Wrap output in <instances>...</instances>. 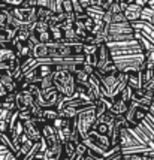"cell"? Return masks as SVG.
I'll return each instance as SVG.
<instances>
[{"instance_id":"obj_1","label":"cell","mask_w":154,"mask_h":160,"mask_svg":"<svg viewBox=\"0 0 154 160\" xmlns=\"http://www.w3.org/2000/svg\"><path fill=\"white\" fill-rule=\"evenodd\" d=\"M52 84L62 96H72L77 91L75 75L66 69H56L52 72Z\"/></svg>"},{"instance_id":"obj_2","label":"cell","mask_w":154,"mask_h":160,"mask_svg":"<svg viewBox=\"0 0 154 160\" xmlns=\"http://www.w3.org/2000/svg\"><path fill=\"white\" fill-rule=\"evenodd\" d=\"M112 62L115 64L117 72L121 73H133V72H139V70L145 69V57L144 52L139 54H132V56H123V57H114Z\"/></svg>"},{"instance_id":"obj_3","label":"cell","mask_w":154,"mask_h":160,"mask_svg":"<svg viewBox=\"0 0 154 160\" xmlns=\"http://www.w3.org/2000/svg\"><path fill=\"white\" fill-rule=\"evenodd\" d=\"M106 47L111 51V57H123V56H132V54H139L144 52L139 41L136 38L126 39V41H115V42H106Z\"/></svg>"},{"instance_id":"obj_4","label":"cell","mask_w":154,"mask_h":160,"mask_svg":"<svg viewBox=\"0 0 154 160\" xmlns=\"http://www.w3.org/2000/svg\"><path fill=\"white\" fill-rule=\"evenodd\" d=\"M96 120H97V117H96V112H94V106L78 112V115L75 117V124H77V130L81 136V139L87 138L88 132L94 127Z\"/></svg>"},{"instance_id":"obj_5","label":"cell","mask_w":154,"mask_h":160,"mask_svg":"<svg viewBox=\"0 0 154 160\" xmlns=\"http://www.w3.org/2000/svg\"><path fill=\"white\" fill-rule=\"evenodd\" d=\"M147 114H148V106L141 105V103H138V102H135V100H130V102H129L127 112L124 114L127 126L132 127V126L139 124L141 121L147 117Z\"/></svg>"},{"instance_id":"obj_6","label":"cell","mask_w":154,"mask_h":160,"mask_svg":"<svg viewBox=\"0 0 154 160\" xmlns=\"http://www.w3.org/2000/svg\"><path fill=\"white\" fill-rule=\"evenodd\" d=\"M11 12L21 26H30L32 22L37 21L36 18V6H17L11 8Z\"/></svg>"},{"instance_id":"obj_7","label":"cell","mask_w":154,"mask_h":160,"mask_svg":"<svg viewBox=\"0 0 154 160\" xmlns=\"http://www.w3.org/2000/svg\"><path fill=\"white\" fill-rule=\"evenodd\" d=\"M43 123H45V121H43L42 118H35V117H32L30 120L22 121V126H24V135H26L30 141H33V142L41 141L42 139L41 126H42Z\"/></svg>"},{"instance_id":"obj_8","label":"cell","mask_w":154,"mask_h":160,"mask_svg":"<svg viewBox=\"0 0 154 160\" xmlns=\"http://www.w3.org/2000/svg\"><path fill=\"white\" fill-rule=\"evenodd\" d=\"M47 47H48V57H51V58H64V57L73 56L72 45H69V43L51 41L47 43Z\"/></svg>"},{"instance_id":"obj_9","label":"cell","mask_w":154,"mask_h":160,"mask_svg":"<svg viewBox=\"0 0 154 160\" xmlns=\"http://www.w3.org/2000/svg\"><path fill=\"white\" fill-rule=\"evenodd\" d=\"M35 103V99L27 88H18L15 91V106L17 111H28V108Z\"/></svg>"},{"instance_id":"obj_10","label":"cell","mask_w":154,"mask_h":160,"mask_svg":"<svg viewBox=\"0 0 154 160\" xmlns=\"http://www.w3.org/2000/svg\"><path fill=\"white\" fill-rule=\"evenodd\" d=\"M138 145H144V144H141L139 141L133 136L132 132L129 130V127H127V126L121 127V129H120V135H118V147H120V150L130 148V147H138Z\"/></svg>"},{"instance_id":"obj_11","label":"cell","mask_w":154,"mask_h":160,"mask_svg":"<svg viewBox=\"0 0 154 160\" xmlns=\"http://www.w3.org/2000/svg\"><path fill=\"white\" fill-rule=\"evenodd\" d=\"M41 94H42V100H41L39 105L42 108H56L57 102L62 98V94L54 87H51L48 90H41Z\"/></svg>"},{"instance_id":"obj_12","label":"cell","mask_w":154,"mask_h":160,"mask_svg":"<svg viewBox=\"0 0 154 160\" xmlns=\"http://www.w3.org/2000/svg\"><path fill=\"white\" fill-rule=\"evenodd\" d=\"M108 28V36H115V35H133L135 30L132 27V22L124 21V22H112L109 26H106Z\"/></svg>"},{"instance_id":"obj_13","label":"cell","mask_w":154,"mask_h":160,"mask_svg":"<svg viewBox=\"0 0 154 160\" xmlns=\"http://www.w3.org/2000/svg\"><path fill=\"white\" fill-rule=\"evenodd\" d=\"M132 27L135 32H139L142 36H145L148 41L151 42L154 45V24H150V22H147V21H135V22H132Z\"/></svg>"},{"instance_id":"obj_14","label":"cell","mask_w":154,"mask_h":160,"mask_svg":"<svg viewBox=\"0 0 154 160\" xmlns=\"http://www.w3.org/2000/svg\"><path fill=\"white\" fill-rule=\"evenodd\" d=\"M96 56H97V63H96V68H94V69H102V68H105L106 64L112 63L111 51L106 47V43H100V45H99Z\"/></svg>"},{"instance_id":"obj_15","label":"cell","mask_w":154,"mask_h":160,"mask_svg":"<svg viewBox=\"0 0 154 160\" xmlns=\"http://www.w3.org/2000/svg\"><path fill=\"white\" fill-rule=\"evenodd\" d=\"M141 11H142V8L139 5H136V3H127V8L124 9V17H126V20L129 22H135V21L139 20L141 17Z\"/></svg>"},{"instance_id":"obj_16","label":"cell","mask_w":154,"mask_h":160,"mask_svg":"<svg viewBox=\"0 0 154 160\" xmlns=\"http://www.w3.org/2000/svg\"><path fill=\"white\" fill-rule=\"evenodd\" d=\"M127 108H129V103L124 102L123 99L117 98L112 100V105H111V108H109V111H111L112 114H115V115H124L127 112Z\"/></svg>"},{"instance_id":"obj_17","label":"cell","mask_w":154,"mask_h":160,"mask_svg":"<svg viewBox=\"0 0 154 160\" xmlns=\"http://www.w3.org/2000/svg\"><path fill=\"white\" fill-rule=\"evenodd\" d=\"M85 14L90 17L93 21H103V14H105V9L102 6H96V5H90L88 8H85Z\"/></svg>"},{"instance_id":"obj_18","label":"cell","mask_w":154,"mask_h":160,"mask_svg":"<svg viewBox=\"0 0 154 160\" xmlns=\"http://www.w3.org/2000/svg\"><path fill=\"white\" fill-rule=\"evenodd\" d=\"M32 57L35 58H45L48 57V47L47 43H42V42H37L32 47Z\"/></svg>"},{"instance_id":"obj_19","label":"cell","mask_w":154,"mask_h":160,"mask_svg":"<svg viewBox=\"0 0 154 160\" xmlns=\"http://www.w3.org/2000/svg\"><path fill=\"white\" fill-rule=\"evenodd\" d=\"M33 144H35V142H33V141H30L27 138V139L24 141L21 145L18 147V150H17V153H15V157H17L18 160H24V159H26V156L28 154V151L32 150Z\"/></svg>"},{"instance_id":"obj_20","label":"cell","mask_w":154,"mask_h":160,"mask_svg":"<svg viewBox=\"0 0 154 160\" xmlns=\"http://www.w3.org/2000/svg\"><path fill=\"white\" fill-rule=\"evenodd\" d=\"M0 108L6 109V111H15V93H7L3 99H0Z\"/></svg>"},{"instance_id":"obj_21","label":"cell","mask_w":154,"mask_h":160,"mask_svg":"<svg viewBox=\"0 0 154 160\" xmlns=\"http://www.w3.org/2000/svg\"><path fill=\"white\" fill-rule=\"evenodd\" d=\"M127 85H130L133 90L141 88V87H142V78H141V72L127 73Z\"/></svg>"},{"instance_id":"obj_22","label":"cell","mask_w":154,"mask_h":160,"mask_svg":"<svg viewBox=\"0 0 154 160\" xmlns=\"http://www.w3.org/2000/svg\"><path fill=\"white\" fill-rule=\"evenodd\" d=\"M54 15V12L48 9V8H39L36 6V18L37 21H45V22H48L49 18Z\"/></svg>"},{"instance_id":"obj_23","label":"cell","mask_w":154,"mask_h":160,"mask_svg":"<svg viewBox=\"0 0 154 160\" xmlns=\"http://www.w3.org/2000/svg\"><path fill=\"white\" fill-rule=\"evenodd\" d=\"M57 117H58V111H57L56 108H43L42 117H41V118H42L45 123H52Z\"/></svg>"},{"instance_id":"obj_24","label":"cell","mask_w":154,"mask_h":160,"mask_svg":"<svg viewBox=\"0 0 154 160\" xmlns=\"http://www.w3.org/2000/svg\"><path fill=\"white\" fill-rule=\"evenodd\" d=\"M78 115V109L77 108H72V106H64L62 109H58V117L60 118H75Z\"/></svg>"},{"instance_id":"obj_25","label":"cell","mask_w":154,"mask_h":160,"mask_svg":"<svg viewBox=\"0 0 154 160\" xmlns=\"http://www.w3.org/2000/svg\"><path fill=\"white\" fill-rule=\"evenodd\" d=\"M141 21H147L150 24H154V11L151 8L148 6H144L142 11H141V17H139Z\"/></svg>"},{"instance_id":"obj_26","label":"cell","mask_w":154,"mask_h":160,"mask_svg":"<svg viewBox=\"0 0 154 160\" xmlns=\"http://www.w3.org/2000/svg\"><path fill=\"white\" fill-rule=\"evenodd\" d=\"M115 114H112L109 109L106 112H103L100 117H97V120L96 121H99V123H105V124H109V126H112V123H114V120H115Z\"/></svg>"},{"instance_id":"obj_27","label":"cell","mask_w":154,"mask_h":160,"mask_svg":"<svg viewBox=\"0 0 154 160\" xmlns=\"http://www.w3.org/2000/svg\"><path fill=\"white\" fill-rule=\"evenodd\" d=\"M94 130L97 133H100V135H111V129H112V126L109 124H105V123H99V121H96L94 123V127H93Z\"/></svg>"},{"instance_id":"obj_28","label":"cell","mask_w":154,"mask_h":160,"mask_svg":"<svg viewBox=\"0 0 154 160\" xmlns=\"http://www.w3.org/2000/svg\"><path fill=\"white\" fill-rule=\"evenodd\" d=\"M49 33H51V41H54V42L63 41V30L60 27H56V26L49 27Z\"/></svg>"},{"instance_id":"obj_29","label":"cell","mask_w":154,"mask_h":160,"mask_svg":"<svg viewBox=\"0 0 154 160\" xmlns=\"http://www.w3.org/2000/svg\"><path fill=\"white\" fill-rule=\"evenodd\" d=\"M75 145H77V144H73L72 141H64L63 142V156L64 157L70 159V156L75 153Z\"/></svg>"},{"instance_id":"obj_30","label":"cell","mask_w":154,"mask_h":160,"mask_svg":"<svg viewBox=\"0 0 154 160\" xmlns=\"http://www.w3.org/2000/svg\"><path fill=\"white\" fill-rule=\"evenodd\" d=\"M132 96H133V88L130 87V85H126V87L123 88V91L120 93L118 98H120V99H123L124 102H127V103H129V102L132 100Z\"/></svg>"},{"instance_id":"obj_31","label":"cell","mask_w":154,"mask_h":160,"mask_svg":"<svg viewBox=\"0 0 154 160\" xmlns=\"http://www.w3.org/2000/svg\"><path fill=\"white\" fill-rule=\"evenodd\" d=\"M39 87H41V90H48L51 87H54V84H52V73L43 77L41 79V82H39Z\"/></svg>"},{"instance_id":"obj_32","label":"cell","mask_w":154,"mask_h":160,"mask_svg":"<svg viewBox=\"0 0 154 160\" xmlns=\"http://www.w3.org/2000/svg\"><path fill=\"white\" fill-rule=\"evenodd\" d=\"M35 33V32H33ZM36 38H37V41L42 42V43H48V42H51V33H49V30H47V32H41V33H35Z\"/></svg>"},{"instance_id":"obj_33","label":"cell","mask_w":154,"mask_h":160,"mask_svg":"<svg viewBox=\"0 0 154 160\" xmlns=\"http://www.w3.org/2000/svg\"><path fill=\"white\" fill-rule=\"evenodd\" d=\"M75 75V81L77 82H87L88 81V73H85L84 70H79V72H77V73H73Z\"/></svg>"},{"instance_id":"obj_34","label":"cell","mask_w":154,"mask_h":160,"mask_svg":"<svg viewBox=\"0 0 154 160\" xmlns=\"http://www.w3.org/2000/svg\"><path fill=\"white\" fill-rule=\"evenodd\" d=\"M0 2H3L5 5L11 8H17V6H21L22 3H24V0H0Z\"/></svg>"},{"instance_id":"obj_35","label":"cell","mask_w":154,"mask_h":160,"mask_svg":"<svg viewBox=\"0 0 154 160\" xmlns=\"http://www.w3.org/2000/svg\"><path fill=\"white\" fill-rule=\"evenodd\" d=\"M123 157H124V160H144L145 159V156H142V154H123Z\"/></svg>"},{"instance_id":"obj_36","label":"cell","mask_w":154,"mask_h":160,"mask_svg":"<svg viewBox=\"0 0 154 160\" xmlns=\"http://www.w3.org/2000/svg\"><path fill=\"white\" fill-rule=\"evenodd\" d=\"M126 20V17H124V14L123 12H120V14H115V15H112V21H111V24L112 22H124Z\"/></svg>"},{"instance_id":"obj_37","label":"cell","mask_w":154,"mask_h":160,"mask_svg":"<svg viewBox=\"0 0 154 160\" xmlns=\"http://www.w3.org/2000/svg\"><path fill=\"white\" fill-rule=\"evenodd\" d=\"M105 160H124V157H123V153H121V151H117V153L105 157Z\"/></svg>"},{"instance_id":"obj_38","label":"cell","mask_w":154,"mask_h":160,"mask_svg":"<svg viewBox=\"0 0 154 160\" xmlns=\"http://www.w3.org/2000/svg\"><path fill=\"white\" fill-rule=\"evenodd\" d=\"M82 70H84L85 73H88V75H91V73L94 72V68H93L91 64H87V63H84V64H82Z\"/></svg>"},{"instance_id":"obj_39","label":"cell","mask_w":154,"mask_h":160,"mask_svg":"<svg viewBox=\"0 0 154 160\" xmlns=\"http://www.w3.org/2000/svg\"><path fill=\"white\" fill-rule=\"evenodd\" d=\"M0 133H7V121L0 120Z\"/></svg>"},{"instance_id":"obj_40","label":"cell","mask_w":154,"mask_h":160,"mask_svg":"<svg viewBox=\"0 0 154 160\" xmlns=\"http://www.w3.org/2000/svg\"><path fill=\"white\" fill-rule=\"evenodd\" d=\"M6 94H7L6 88L3 87V84L0 82V99H3V98H5V96H6Z\"/></svg>"},{"instance_id":"obj_41","label":"cell","mask_w":154,"mask_h":160,"mask_svg":"<svg viewBox=\"0 0 154 160\" xmlns=\"http://www.w3.org/2000/svg\"><path fill=\"white\" fill-rule=\"evenodd\" d=\"M39 8H48V0H37V5Z\"/></svg>"},{"instance_id":"obj_42","label":"cell","mask_w":154,"mask_h":160,"mask_svg":"<svg viewBox=\"0 0 154 160\" xmlns=\"http://www.w3.org/2000/svg\"><path fill=\"white\" fill-rule=\"evenodd\" d=\"M78 2H79V5L84 8V9L90 6V3H91V0H78Z\"/></svg>"},{"instance_id":"obj_43","label":"cell","mask_w":154,"mask_h":160,"mask_svg":"<svg viewBox=\"0 0 154 160\" xmlns=\"http://www.w3.org/2000/svg\"><path fill=\"white\" fill-rule=\"evenodd\" d=\"M133 3H136V5H139L141 8H144V6H147V3H148V0H135Z\"/></svg>"},{"instance_id":"obj_44","label":"cell","mask_w":154,"mask_h":160,"mask_svg":"<svg viewBox=\"0 0 154 160\" xmlns=\"http://www.w3.org/2000/svg\"><path fill=\"white\" fill-rule=\"evenodd\" d=\"M5 160H17V157H15V154L12 153V151H9V153L6 154V157H5Z\"/></svg>"},{"instance_id":"obj_45","label":"cell","mask_w":154,"mask_h":160,"mask_svg":"<svg viewBox=\"0 0 154 160\" xmlns=\"http://www.w3.org/2000/svg\"><path fill=\"white\" fill-rule=\"evenodd\" d=\"M147 6H148V8H151V9H153V11H154V0H148Z\"/></svg>"},{"instance_id":"obj_46","label":"cell","mask_w":154,"mask_h":160,"mask_svg":"<svg viewBox=\"0 0 154 160\" xmlns=\"http://www.w3.org/2000/svg\"><path fill=\"white\" fill-rule=\"evenodd\" d=\"M114 2H117V3H121V2H127V0H114Z\"/></svg>"},{"instance_id":"obj_47","label":"cell","mask_w":154,"mask_h":160,"mask_svg":"<svg viewBox=\"0 0 154 160\" xmlns=\"http://www.w3.org/2000/svg\"><path fill=\"white\" fill-rule=\"evenodd\" d=\"M144 160H154V157H145Z\"/></svg>"},{"instance_id":"obj_48","label":"cell","mask_w":154,"mask_h":160,"mask_svg":"<svg viewBox=\"0 0 154 160\" xmlns=\"http://www.w3.org/2000/svg\"><path fill=\"white\" fill-rule=\"evenodd\" d=\"M60 160H69V159H67V157H63V159H60Z\"/></svg>"}]
</instances>
